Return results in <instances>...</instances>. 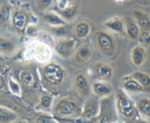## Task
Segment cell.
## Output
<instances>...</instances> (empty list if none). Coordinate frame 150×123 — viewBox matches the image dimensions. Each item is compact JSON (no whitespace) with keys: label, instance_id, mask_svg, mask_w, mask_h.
Here are the masks:
<instances>
[{"label":"cell","instance_id":"cell-16","mask_svg":"<svg viewBox=\"0 0 150 123\" xmlns=\"http://www.w3.org/2000/svg\"><path fill=\"white\" fill-rule=\"evenodd\" d=\"M125 32L127 37L132 40H136L139 39L142 31L135 19L130 17L125 18Z\"/></svg>","mask_w":150,"mask_h":123},{"label":"cell","instance_id":"cell-15","mask_svg":"<svg viewBox=\"0 0 150 123\" xmlns=\"http://www.w3.org/2000/svg\"><path fill=\"white\" fill-rule=\"evenodd\" d=\"M133 15L142 32L150 31V16L146 12L136 9L133 11Z\"/></svg>","mask_w":150,"mask_h":123},{"label":"cell","instance_id":"cell-35","mask_svg":"<svg viewBox=\"0 0 150 123\" xmlns=\"http://www.w3.org/2000/svg\"><path fill=\"white\" fill-rule=\"evenodd\" d=\"M15 123H28V122L26 121H25V120H17Z\"/></svg>","mask_w":150,"mask_h":123},{"label":"cell","instance_id":"cell-8","mask_svg":"<svg viewBox=\"0 0 150 123\" xmlns=\"http://www.w3.org/2000/svg\"><path fill=\"white\" fill-rule=\"evenodd\" d=\"M11 23L15 30L18 33L23 34L26 32L27 28L29 18L23 10L20 9L13 10L11 16Z\"/></svg>","mask_w":150,"mask_h":123},{"label":"cell","instance_id":"cell-24","mask_svg":"<svg viewBox=\"0 0 150 123\" xmlns=\"http://www.w3.org/2000/svg\"><path fill=\"white\" fill-rule=\"evenodd\" d=\"M139 114L146 118L150 119V99L143 98L139 99L136 103Z\"/></svg>","mask_w":150,"mask_h":123},{"label":"cell","instance_id":"cell-1","mask_svg":"<svg viewBox=\"0 0 150 123\" xmlns=\"http://www.w3.org/2000/svg\"><path fill=\"white\" fill-rule=\"evenodd\" d=\"M67 77L65 69L54 62H47L41 70V80L43 86L49 92H54L61 89Z\"/></svg>","mask_w":150,"mask_h":123},{"label":"cell","instance_id":"cell-37","mask_svg":"<svg viewBox=\"0 0 150 123\" xmlns=\"http://www.w3.org/2000/svg\"><path fill=\"white\" fill-rule=\"evenodd\" d=\"M69 1H71V2H73V1H74L75 0H69Z\"/></svg>","mask_w":150,"mask_h":123},{"label":"cell","instance_id":"cell-31","mask_svg":"<svg viewBox=\"0 0 150 123\" xmlns=\"http://www.w3.org/2000/svg\"><path fill=\"white\" fill-rule=\"evenodd\" d=\"M53 3V0H35L37 8L40 11L48 10Z\"/></svg>","mask_w":150,"mask_h":123},{"label":"cell","instance_id":"cell-2","mask_svg":"<svg viewBox=\"0 0 150 123\" xmlns=\"http://www.w3.org/2000/svg\"><path fill=\"white\" fill-rule=\"evenodd\" d=\"M118 113L122 118L128 123L136 122L139 119V112L136 105L130 98L125 93L124 91L119 90L116 99Z\"/></svg>","mask_w":150,"mask_h":123},{"label":"cell","instance_id":"cell-9","mask_svg":"<svg viewBox=\"0 0 150 123\" xmlns=\"http://www.w3.org/2000/svg\"><path fill=\"white\" fill-rule=\"evenodd\" d=\"M100 111V102L98 97L90 96L85 102L81 117L85 119H92L98 114Z\"/></svg>","mask_w":150,"mask_h":123},{"label":"cell","instance_id":"cell-18","mask_svg":"<svg viewBox=\"0 0 150 123\" xmlns=\"http://www.w3.org/2000/svg\"><path fill=\"white\" fill-rule=\"evenodd\" d=\"M94 71L103 80H109L113 77L114 70L110 64L105 62H97L94 65Z\"/></svg>","mask_w":150,"mask_h":123},{"label":"cell","instance_id":"cell-36","mask_svg":"<svg viewBox=\"0 0 150 123\" xmlns=\"http://www.w3.org/2000/svg\"><path fill=\"white\" fill-rule=\"evenodd\" d=\"M114 1H115L116 2L119 3V4H122V3H123L124 1H125L126 0H114Z\"/></svg>","mask_w":150,"mask_h":123},{"label":"cell","instance_id":"cell-34","mask_svg":"<svg viewBox=\"0 0 150 123\" xmlns=\"http://www.w3.org/2000/svg\"><path fill=\"white\" fill-rule=\"evenodd\" d=\"M135 123H149V122H148L147 121H146V120L142 119H137V121H136Z\"/></svg>","mask_w":150,"mask_h":123},{"label":"cell","instance_id":"cell-22","mask_svg":"<svg viewBox=\"0 0 150 123\" xmlns=\"http://www.w3.org/2000/svg\"><path fill=\"white\" fill-rule=\"evenodd\" d=\"M53 105V96L51 92H43L40 96L38 108L42 111H48Z\"/></svg>","mask_w":150,"mask_h":123},{"label":"cell","instance_id":"cell-33","mask_svg":"<svg viewBox=\"0 0 150 123\" xmlns=\"http://www.w3.org/2000/svg\"><path fill=\"white\" fill-rule=\"evenodd\" d=\"M37 32H38V30H37V29L35 28V26H27V28H26V33L28 35H29V36H35V35H37Z\"/></svg>","mask_w":150,"mask_h":123},{"label":"cell","instance_id":"cell-20","mask_svg":"<svg viewBox=\"0 0 150 123\" xmlns=\"http://www.w3.org/2000/svg\"><path fill=\"white\" fill-rule=\"evenodd\" d=\"M18 116L15 111L7 107H0V123H14L18 120Z\"/></svg>","mask_w":150,"mask_h":123},{"label":"cell","instance_id":"cell-23","mask_svg":"<svg viewBox=\"0 0 150 123\" xmlns=\"http://www.w3.org/2000/svg\"><path fill=\"white\" fill-rule=\"evenodd\" d=\"M130 76L136 79L144 88L145 91H150V75L145 72L136 71L133 72Z\"/></svg>","mask_w":150,"mask_h":123},{"label":"cell","instance_id":"cell-32","mask_svg":"<svg viewBox=\"0 0 150 123\" xmlns=\"http://www.w3.org/2000/svg\"><path fill=\"white\" fill-rule=\"evenodd\" d=\"M72 4H73V2H71L69 0H57L56 9H57V10H64Z\"/></svg>","mask_w":150,"mask_h":123},{"label":"cell","instance_id":"cell-3","mask_svg":"<svg viewBox=\"0 0 150 123\" xmlns=\"http://www.w3.org/2000/svg\"><path fill=\"white\" fill-rule=\"evenodd\" d=\"M52 111L54 115L59 117H77L81 116L82 108L76 99L66 97L54 104Z\"/></svg>","mask_w":150,"mask_h":123},{"label":"cell","instance_id":"cell-27","mask_svg":"<svg viewBox=\"0 0 150 123\" xmlns=\"http://www.w3.org/2000/svg\"><path fill=\"white\" fill-rule=\"evenodd\" d=\"M77 9L78 7L76 4H72L64 10H57V13H58L64 20L67 21V20H72L76 16L77 13Z\"/></svg>","mask_w":150,"mask_h":123},{"label":"cell","instance_id":"cell-11","mask_svg":"<svg viewBox=\"0 0 150 123\" xmlns=\"http://www.w3.org/2000/svg\"><path fill=\"white\" fill-rule=\"evenodd\" d=\"M92 91L98 98H106L112 93L113 87L106 81H96L92 83Z\"/></svg>","mask_w":150,"mask_h":123},{"label":"cell","instance_id":"cell-30","mask_svg":"<svg viewBox=\"0 0 150 123\" xmlns=\"http://www.w3.org/2000/svg\"><path fill=\"white\" fill-rule=\"evenodd\" d=\"M139 41L141 45L144 47H150V31L141 32Z\"/></svg>","mask_w":150,"mask_h":123},{"label":"cell","instance_id":"cell-5","mask_svg":"<svg viewBox=\"0 0 150 123\" xmlns=\"http://www.w3.org/2000/svg\"><path fill=\"white\" fill-rule=\"evenodd\" d=\"M16 79L21 86L23 90L32 92L38 87V79L33 70L29 67H23L16 73Z\"/></svg>","mask_w":150,"mask_h":123},{"label":"cell","instance_id":"cell-25","mask_svg":"<svg viewBox=\"0 0 150 123\" xmlns=\"http://www.w3.org/2000/svg\"><path fill=\"white\" fill-rule=\"evenodd\" d=\"M15 44L13 41L6 37H0V52L2 54L11 53L14 50Z\"/></svg>","mask_w":150,"mask_h":123},{"label":"cell","instance_id":"cell-17","mask_svg":"<svg viewBox=\"0 0 150 123\" xmlns=\"http://www.w3.org/2000/svg\"><path fill=\"white\" fill-rule=\"evenodd\" d=\"M122 86L125 90L130 93H141L145 91L144 88L130 75L123 78Z\"/></svg>","mask_w":150,"mask_h":123},{"label":"cell","instance_id":"cell-10","mask_svg":"<svg viewBox=\"0 0 150 123\" xmlns=\"http://www.w3.org/2000/svg\"><path fill=\"white\" fill-rule=\"evenodd\" d=\"M74 86L78 94L83 98L89 96L92 90L89 79L83 73L76 75L74 79Z\"/></svg>","mask_w":150,"mask_h":123},{"label":"cell","instance_id":"cell-38","mask_svg":"<svg viewBox=\"0 0 150 123\" xmlns=\"http://www.w3.org/2000/svg\"><path fill=\"white\" fill-rule=\"evenodd\" d=\"M146 1H148V0H146Z\"/></svg>","mask_w":150,"mask_h":123},{"label":"cell","instance_id":"cell-4","mask_svg":"<svg viewBox=\"0 0 150 123\" xmlns=\"http://www.w3.org/2000/svg\"><path fill=\"white\" fill-rule=\"evenodd\" d=\"M95 38L98 48L104 56L111 57L115 54L117 43L111 34L103 30H98L95 32Z\"/></svg>","mask_w":150,"mask_h":123},{"label":"cell","instance_id":"cell-19","mask_svg":"<svg viewBox=\"0 0 150 123\" xmlns=\"http://www.w3.org/2000/svg\"><path fill=\"white\" fill-rule=\"evenodd\" d=\"M104 26L110 32L116 34H122L125 32V22L119 17H113L104 23Z\"/></svg>","mask_w":150,"mask_h":123},{"label":"cell","instance_id":"cell-7","mask_svg":"<svg viewBox=\"0 0 150 123\" xmlns=\"http://www.w3.org/2000/svg\"><path fill=\"white\" fill-rule=\"evenodd\" d=\"M76 40L74 38H60L54 45V51L57 55L64 59H68L75 54Z\"/></svg>","mask_w":150,"mask_h":123},{"label":"cell","instance_id":"cell-28","mask_svg":"<svg viewBox=\"0 0 150 123\" xmlns=\"http://www.w3.org/2000/svg\"><path fill=\"white\" fill-rule=\"evenodd\" d=\"M11 6L8 4H3L0 10V21L1 23H7L11 19L12 16Z\"/></svg>","mask_w":150,"mask_h":123},{"label":"cell","instance_id":"cell-21","mask_svg":"<svg viewBox=\"0 0 150 123\" xmlns=\"http://www.w3.org/2000/svg\"><path fill=\"white\" fill-rule=\"evenodd\" d=\"M92 28L89 22L81 20L75 26V35L78 39H84L87 37L91 33Z\"/></svg>","mask_w":150,"mask_h":123},{"label":"cell","instance_id":"cell-14","mask_svg":"<svg viewBox=\"0 0 150 123\" xmlns=\"http://www.w3.org/2000/svg\"><path fill=\"white\" fill-rule=\"evenodd\" d=\"M130 58L136 67H141L144 64L147 58V54L144 47L142 45L134 46L130 52Z\"/></svg>","mask_w":150,"mask_h":123},{"label":"cell","instance_id":"cell-29","mask_svg":"<svg viewBox=\"0 0 150 123\" xmlns=\"http://www.w3.org/2000/svg\"><path fill=\"white\" fill-rule=\"evenodd\" d=\"M34 123H58L52 116L46 113H40L35 117Z\"/></svg>","mask_w":150,"mask_h":123},{"label":"cell","instance_id":"cell-12","mask_svg":"<svg viewBox=\"0 0 150 123\" xmlns=\"http://www.w3.org/2000/svg\"><path fill=\"white\" fill-rule=\"evenodd\" d=\"M92 50L87 44H82L77 48L74 54L75 62L78 64H83L91 59L92 57Z\"/></svg>","mask_w":150,"mask_h":123},{"label":"cell","instance_id":"cell-26","mask_svg":"<svg viewBox=\"0 0 150 123\" xmlns=\"http://www.w3.org/2000/svg\"><path fill=\"white\" fill-rule=\"evenodd\" d=\"M7 84H8L9 89L13 95L17 97H22L23 89L17 79H15L13 77H10L7 81Z\"/></svg>","mask_w":150,"mask_h":123},{"label":"cell","instance_id":"cell-6","mask_svg":"<svg viewBox=\"0 0 150 123\" xmlns=\"http://www.w3.org/2000/svg\"><path fill=\"white\" fill-rule=\"evenodd\" d=\"M30 51L34 58L39 62L45 63L51 60L52 50L48 44L40 41H34L30 45Z\"/></svg>","mask_w":150,"mask_h":123},{"label":"cell","instance_id":"cell-13","mask_svg":"<svg viewBox=\"0 0 150 123\" xmlns=\"http://www.w3.org/2000/svg\"><path fill=\"white\" fill-rule=\"evenodd\" d=\"M42 19L48 26L54 28L64 27L67 25V20L55 12H47L43 15Z\"/></svg>","mask_w":150,"mask_h":123}]
</instances>
